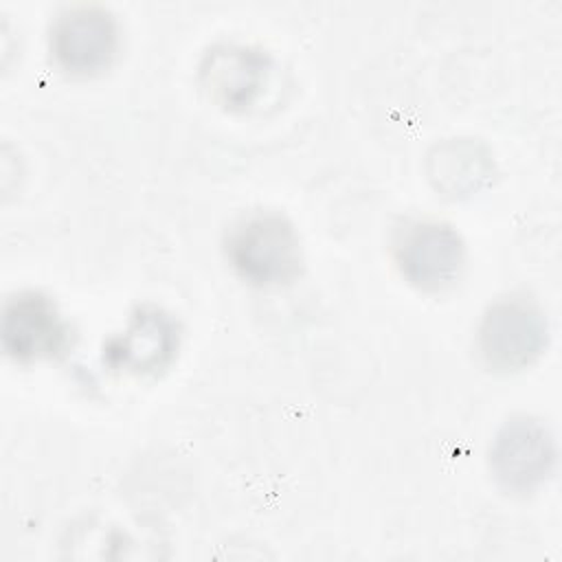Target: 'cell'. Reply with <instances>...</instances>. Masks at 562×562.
Masks as SVG:
<instances>
[{
  "instance_id": "obj_1",
  "label": "cell",
  "mask_w": 562,
  "mask_h": 562,
  "mask_svg": "<svg viewBox=\"0 0 562 562\" xmlns=\"http://www.w3.org/2000/svg\"><path fill=\"white\" fill-rule=\"evenodd\" d=\"M231 266L252 285H281L301 272L303 252L294 224L277 211L237 217L224 237Z\"/></svg>"
},
{
  "instance_id": "obj_2",
  "label": "cell",
  "mask_w": 562,
  "mask_h": 562,
  "mask_svg": "<svg viewBox=\"0 0 562 562\" xmlns=\"http://www.w3.org/2000/svg\"><path fill=\"white\" fill-rule=\"evenodd\" d=\"M547 340V316L525 296H503L490 303L476 329V347L485 367L501 373L529 367L544 351Z\"/></svg>"
},
{
  "instance_id": "obj_3",
  "label": "cell",
  "mask_w": 562,
  "mask_h": 562,
  "mask_svg": "<svg viewBox=\"0 0 562 562\" xmlns=\"http://www.w3.org/2000/svg\"><path fill=\"white\" fill-rule=\"evenodd\" d=\"M393 257L411 285L424 292H441L459 279L465 246L446 222L406 220L393 233Z\"/></svg>"
},
{
  "instance_id": "obj_4",
  "label": "cell",
  "mask_w": 562,
  "mask_h": 562,
  "mask_svg": "<svg viewBox=\"0 0 562 562\" xmlns=\"http://www.w3.org/2000/svg\"><path fill=\"white\" fill-rule=\"evenodd\" d=\"M48 46L55 64L75 77L105 70L119 53V24L101 4H72L50 22Z\"/></svg>"
},
{
  "instance_id": "obj_5",
  "label": "cell",
  "mask_w": 562,
  "mask_h": 562,
  "mask_svg": "<svg viewBox=\"0 0 562 562\" xmlns=\"http://www.w3.org/2000/svg\"><path fill=\"white\" fill-rule=\"evenodd\" d=\"M490 465L494 479L507 492H531L547 481L555 465V439L540 419L512 417L492 441Z\"/></svg>"
},
{
  "instance_id": "obj_6",
  "label": "cell",
  "mask_w": 562,
  "mask_h": 562,
  "mask_svg": "<svg viewBox=\"0 0 562 562\" xmlns=\"http://www.w3.org/2000/svg\"><path fill=\"white\" fill-rule=\"evenodd\" d=\"M68 345V325L55 301L37 290L7 299L2 312V347L18 362L57 356Z\"/></svg>"
},
{
  "instance_id": "obj_7",
  "label": "cell",
  "mask_w": 562,
  "mask_h": 562,
  "mask_svg": "<svg viewBox=\"0 0 562 562\" xmlns=\"http://www.w3.org/2000/svg\"><path fill=\"white\" fill-rule=\"evenodd\" d=\"M270 57L235 42L213 44L200 61V81L209 97L226 110H246L270 77Z\"/></svg>"
},
{
  "instance_id": "obj_8",
  "label": "cell",
  "mask_w": 562,
  "mask_h": 562,
  "mask_svg": "<svg viewBox=\"0 0 562 562\" xmlns=\"http://www.w3.org/2000/svg\"><path fill=\"white\" fill-rule=\"evenodd\" d=\"M178 349V327L173 318L151 305L132 312L125 329L103 347V360L134 375H151L165 369Z\"/></svg>"
}]
</instances>
